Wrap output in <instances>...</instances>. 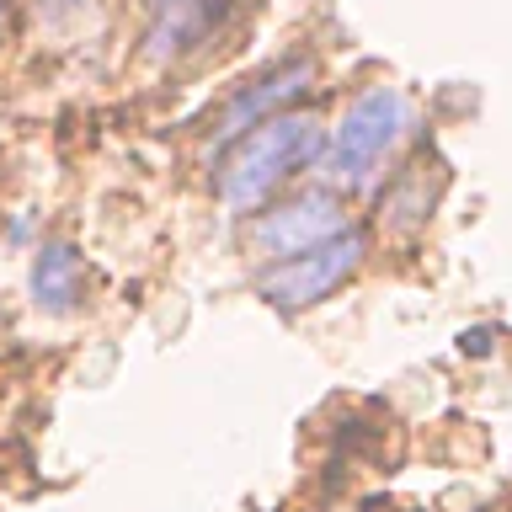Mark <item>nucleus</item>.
Segmentation results:
<instances>
[{
    "instance_id": "10",
    "label": "nucleus",
    "mask_w": 512,
    "mask_h": 512,
    "mask_svg": "<svg viewBox=\"0 0 512 512\" xmlns=\"http://www.w3.org/2000/svg\"><path fill=\"white\" fill-rule=\"evenodd\" d=\"M75 6H80V0H48V11H54V16L59 11H75Z\"/></svg>"
},
{
    "instance_id": "8",
    "label": "nucleus",
    "mask_w": 512,
    "mask_h": 512,
    "mask_svg": "<svg viewBox=\"0 0 512 512\" xmlns=\"http://www.w3.org/2000/svg\"><path fill=\"white\" fill-rule=\"evenodd\" d=\"M438 187H443V182H432V187H427L422 160H411V166L390 182V192H384V203H379V224H384V230H395V235H416V230H422V224L432 219Z\"/></svg>"
},
{
    "instance_id": "9",
    "label": "nucleus",
    "mask_w": 512,
    "mask_h": 512,
    "mask_svg": "<svg viewBox=\"0 0 512 512\" xmlns=\"http://www.w3.org/2000/svg\"><path fill=\"white\" fill-rule=\"evenodd\" d=\"M459 347H464V352H486V347H491V331H464Z\"/></svg>"
},
{
    "instance_id": "2",
    "label": "nucleus",
    "mask_w": 512,
    "mask_h": 512,
    "mask_svg": "<svg viewBox=\"0 0 512 512\" xmlns=\"http://www.w3.org/2000/svg\"><path fill=\"white\" fill-rule=\"evenodd\" d=\"M363 256H368V235L347 224L342 235L320 240V246H304L294 256L267 262L256 272V294L267 304H278V310H310V304L331 299L336 288L363 267Z\"/></svg>"
},
{
    "instance_id": "1",
    "label": "nucleus",
    "mask_w": 512,
    "mask_h": 512,
    "mask_svg": "<svg viewBox=\"0 0 512 512\" xmlns=\"http://www.w3.org/2000/svg\"><path fill=\"white\" fill-rule=\"evenodd\" d=\"M320 150H326V128H320V118H310V112L256 123L251 134H240L235 150L224 155L219 203L230 208V214H251V208H262L294 171L320 160Z\"/></svg>"
},
{
    "instance_id": "4",
    "label": "nucleus",
    "mask_w": 512,
    "mask_h": 512,
    "mask_svg": "<svg viewBox=\"0 0 512 512\" xmlns=\"http://www.w3.org/2000/svg\"><path fill=\"white\" fill-rule=\"evenodd\" d=\"M347 230V208L331 198V192H304L299 203H283L262 214L246 230V246L256 256H267V262H278V256H294L304 246H320V240L342 235Z\"/></svg>"
},
{
    "instance_id": "11",
    "label": "nucleus",
    "mask_w": 512,
    "mask_h": 512,
    "mask_svg": "<svg viewBox=\"0 0 512 512\" xmlns=\"http://www.w3.org/2000/svg\"><path fill=\"white\" fill-rule=\"evenodd\" d=\"M368 512H400V507H384V502H374V507H368Z\"/></svg>"
},
{
    "instance_id": "3",
    "label": "nucleus",
    "mask_w": 512,
    "mask_h": 512,
    "mask_svg": "<svg viewBox=\"0 0 512 512\" xmlns=\"http://www.w3.org/2000/svg\"><path fill=\"white\" fill-rule=\"evenodd\" d=\"M400 128H406V96L395 86H368L363 96H352V107L342 112V123L331 134L326 176L336 187H363L379 160L390 155Z\"/></svg>"
},
{
    "instance_id": "6",
    "label": "nucleus",
    "mask_w": 512,
    "mask_h": 512,
    "mask_svg": "<svg viewBox=\"0 0 512 512\" xmlns=\"http://www.w3.org/2000/svg\"><path fill=\"white\" fill-rule=\"evenodd\" d=\"M235 0H155V22L144 32V59L166 64V59H182L187 48L208 43V32L224 22Z\"/></svg>"
},
{
    "instance_id": "7",
    "label": "nucleus",
    "mask_w": 512,
    "mask_h": 512,
    "mask_svg": "<svg viewBox=\"0 0 512 512\" xmlns=\"http://www.w3.org/2000/svg\"><path fill=\"white\" fill-rule=\"evenodd\" d=\"M27 288H32V304L43 315H75L86 304V262L70 240H48L32 256V272H27Z\"/></svg>"
},
{
    "instance_id": "5",
    "label": "nucleus",
    "mask_w": 512,
    "mask_h": 512,
    "mask_svg": "<svg viewBox=\"0 0 512 512\" xmlns=\"http://www.w3.org/2000/svg\"><path fill=\"white\" fill-rule=\"evenodd\" d=\"M310 80H315V59H283V64H272L267 75H256L246 80L230 102L219 107V123H214V144L224 150V144H235L240 134H251L256 123H267V118H278V112L288 102H299L304 91H310Z\"/></svg>"
}]
</instances>
